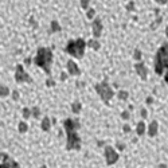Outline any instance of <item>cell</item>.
<instances>
[{
  "instance_id": "6da1fadb",
  "label": "cell",
  "mask_w": 168,
  "mask_h": 168,
  "mask_svg": "<svg viewBox=\"0 0 168 168\" xmlns=\"http://www.w3.org/2000/svg\"><path fill=\"white\" fill-rule=\"evenodd\" d=\"M51 62H53V51L50 49H46V47H42V49L38 50V54L35 57V63L38 65L39 67H42L43 70L50 74V66H51Z\"/></svg>"
},
{
  "instance_id": "7a4b0ae2",
  "label": "cell",
  "mask_w": 168,
  "mask_h": 168,
  "mask_svg": "<svg viewBox=\"0 0 168 168\" xmlns=\"http://www.w3.org/2000/svg\"><path fill=\"white\" fill-rule=\"evenodd\" d=\"M164 67L168 69V45L161 46L155 58V71L157 74H163Z\"/></svg>"
},
{
  "instance_id": "3957f363",
  "label": "cell",
  "mask_w": 168,
  "mask_h": 168,
  "mask_svg": "<svg viewBox=\"0 0 168 168\" xmlns=\"http://www.w3.org/2000/svg\"><path fill=\"white\" fill-rule=\"evenodd\" d=\"M66 51L70 55L75 57V58H82L83 53H85V40L83 39H77V40H70L66 46Z\"/></svg>"
},
{
  "instance_id": "277c9868",
  "label": "cell",
  "mask_w": 168,
  "mask_h": 168,
  "mask_svg": "<svg viewBox=\"0 0 168 168\" xmlns=\"http://www.w3.org/2000/svg\"><path fill=\"white\" fill-rule=\"evenodd\" d=\"M96 90H97V93L101 96V98H102L105 102H108L110 98L113 97V90L110 89V86L108 85L106 82H102V83H100V85H97L96 86Z\"/></svg>"
},
{
  "instance_id": "5b68a950",
  "label": "cell",
  "mask_w": 168,
  "mask_h": 168,
  "mask_svg": "<svg viewBox=\"0 0 168 168\" xmlns=\"http://www.w3.org/2000/svg\"><path fill=\"white\" fill-rule=\"evenodd\" d=\"M81 148V140L75 132L67 133V149H79Z\"/></svg>"
},
{
  "instance_id": "8992f818",
  "label": "cell",
  "mask_w": 168,
  "mask_h": 168,
  "mask_svg": "<svg viewBox=\"0 0 168 168\" xmlns=\"http://www.w3.org/2000/svg\"><path fill=\"white\" fill-rule=\"evenodd\" d=\"M0 168H19V166L8 156V155L0 153Z\"/></svg>"
},
{
  "instance_id": "52a82bcc",
  "label": "cell",
  "mask_w": 168,
  "mask_h": 168,
  "mask_svg": "<svg viewBox=\"0 0 168 168\" xmlns=\"http://www.w3.org/2000/svg\"><path fill=\"white\" fill-rule=\"evenodd\" d=\"M15 78H16V82H31V78L30 75L24 71L23 66H16V74H15Z\"/></svg>"
},
{
  "instance_id": "ba28073f",
  "label": "cell",
  "mask_w": 168,
  "mask_h": 168,
  "mask_svg": "<svg viewBox=\"0 0 168 168\" xmlns=\"http://www.w3.org/2000/svg\"><path fill=\"white\" fill-rule=\"evenodd\" d=\"M65 129H66V132L69 133V132H75L77 129L79 128V122H78V120H71V119H67L65 121Z\"/></svg>"
},
{
  "instance_id": "9c48e42d",
  "label": "cell",
  "mask_w": 168,
  "mask_h": 168,
  "mask_svg": "<svg viewBox=\"0 0 168 168\" xmlns=\"http://www.w3.org/2000/svg\"><path fill=\"white\" fill-rule=\"evenodd\" d=\"M105 155H106V161H108V164H113L114 161H117V159H119V155L114 152V149H113V148H110V147H106Z\"/></svg>"
},
{
  "instance_id": "30bf717a",
  "label": "cell",
  "mask_w": 168,
  "mask_h": 168,
  "mask_svg": "<svg viewBox=\"0 0 168 168\" xmlns=\"http://www.w3.org/2000/svg\"><path fill=\"white\" fill-rule=\"evenodd\" d=\"M101 32H102V23H101L100 19H96L93 23V34H94V38H100Z\"/></svg>"
},
{
  "instance_id": "8fae6325",
  "label": "cell",
  "mask_w": 168,
  "mask_h": 168,
  "mask_svg": "<svg viewBox=\"0 0 168 168\" xmlns=\"http://www.w3.org/2000/svg\"><path fill=\"white\" fill-rule=\"evenodd\" d=\"M67 70H69V73L71 75H79V73H81L77 63H74V60H69L67 62Z\"/></svg>"
},
{
  "instance_id": "7c38bea8",
  "label": "cell",
  "mask_w": 168,
  "mask_h": 168,
  "mask_svg": "<svg viewBox=\"0 0 168 168\" xmlns=\"http://www.w3.org/2000/svg\"><path fill=\"white\" fill-rule=\"evenodd\" d=\"M136 71H137V74H139V75L141 77V78L143 79H145L147 78V67H145V65H144V63H137L136 66Z\"/></svg>"
},
{
  "instance_id": "4fadbf2b",
  "label": "cell",
  "mask_w": 168,
  "mask_h": 168,
  "mask_svg": "<svg viewBox=\"0 0 168 168\" xmlns=\"http://www.w3.org/2000/svg\"><path fill=\"white\" fill-rule=\"evenodd\" d=\"M148 133H149V136H156V133H157V122L156 121H152V122L149 124Z\"/></svg>"
},
{
  "instance_id": "5bb4252c",
  "label": "cell",
  "mask_w": 168,
  "mask_h": 168,
  "mask_svg": "<svg viewBox=\"0 0 168 168\" xmlns=\"http://www.w3.org/2000/svg\"><path fill=\"white\" fill-rule=\"evenodd\" d=\"M144 132H145V124L141 121V122L137 124V134L141 136V134H144Z\"/></svg>"
},
{
  "instance_id": "9a60e30c",
  "label": "cell",
  "mask_w": 168,
  "mask_h": 168,
  "mask_svg": "<svg viewBox=\"0 0 168 168\" xmlns=\"http://www.w3.org/2000/svg\"><path fill=\"white\" fill-rule=\"evenodd\" d=\"M87 45H89L90 47H92V49H94V50H98L100 49V42H97V40H94V39H92V40H89V42H87Z\"/></svg>"
},
{
  "instance_id": "2e32d148",
  "label": "cell",
  "mask_w": 168,
  "mask_h": 168,
  "mask_svg": "<svg viewBox=\"0 0 168 168\" xmlns=\"http://www.w3.org/2000/svg\"><path fill=\"white\" fill-rule=\"evenodd\" d=\"M42 129L43 130H49L50 129V120L47 119V117H45L42 121Z\"/></svg>"
},
{
  "instance_id": "e0dca14e",
  "label": "cell",
  "mask_w": 168,
  "mask_h": 168,
  "mask_svg": "<svg viewBox=\"0 0 168 168\" xmlns=\"http://www.w3.org/2000/svg\"><path fill=\"white\" fill-rule=\"evenodd\" d=\"M8 94H9V89H8V87L0 86V96H2V97H5V96H8Z\"/></svg>"
},
{
  "instance_id": "ac0fdd59",
  "label": "cell",
  "mask_w": 168,
  "mask_h": 168,
  "mask_svg": "<svg viewBox=\"0 0 168 168\" xmlns=\"http://www.w3.org/2000/svg\"><path fill=\"white\" fill-rule=\"evenodd\" d=\"M71 109H73L74 113H79V110H81V104H79V102H74L73 106H71Z\"/></svg>"
},
{
  "instance_id": "d6986e66",
  "label": "cell",
  "mask_w": 168,
  "mask_h": 168,
  "mask_svg": "<svg viewBox=\"0 0 168 168\" xmlns=\"http://www.w3.org/2000/svg\"><path fill=\"white\" fill-rule=\"evenodd\" d=\"M51 31H53V32L60 31V26H59L57 22H53V23H51Z\"/></svg>"
},
{
  "instance_id": "ffe728a7",
  "label": "cell",
  "mask_w": 168,
  "mask_h": 168,
  "mask_svg": "<svg viewBox=\"0 0 168 168\" xmlns=\"http://www.w3.org/2000/svg\"><path fill=\"white\" fill-rule=\"evenodd\" d=\"M26 130H27V124H26V122H20V124H19V132L24 133Z\"/></svg>"
},
{
  "instance_id": "44dd1931",
  "label": "cell",
  "mask_w": 168,
  "mask_h": 168,
  "mask_svg": "<svg viewBox=\"0 0 168 168\" xmlns=\"http://www.w3.org/2000/svg\"><path fill=\"white\" fill-rule=\"evenodd\" d=\"M30 116H31V110L24 108V109H23V117H24V119H28Z\"/></svg>"
},
{
  "instance_id": "7402d4cb",
  "label": "cell",
  "mask_w": 168,
  "mask_h": 168,
  "mask_svg": "<svg viewBox=\"0 0 168 168\" xmlns=\"http://www.w3.org/2000/svg\"><path fill=\"white\" fill-rule=\"evenodd\" d=\"M119 97H120V100H126L128 98V93L124 92V90H121V92L119 93Z\"/></svg>"
},
{
  "instance_id": "603a6c76",
  "label": "cell",
  "mask_w": 168,
  "mask_h": 168,
  "mask_svg": "<svg viewBox=\"0 0 168 168\" xmlns=\"http://www.w3.org/2000/svg\"><path fill=\"white\" fill-rule=\"evenodd\" d=\"M133 58L134 59H137V60H140L141 59V51H140V50H134V57H133Z\"/></svg>"
},
{
  "instance_id": "cb8c5ba5",
  "label": "cell",
  "mask_w": 168,
  "mask_h": 168,
  "mask_svg": "<svg viewBox=\"0 0 168 168\" xmlns=\"http://www.w3.org/2000/svg\"><path fill=\"white\" fill-rule=\"evenodd\" d=\"M94 13H96V11H94L93 8H90L89 11H87V18H89V19H93V18H94Z\"/></svg>"
},
{
  "instance_id": "d4e9b609",
  "label": "cell",
  "mask_w": 168,
  "mask_h": 168,
  "mask_svg": "<svg viewBox=\"0 0 168 168\" xmlns=\"http://www.w3.org/2000/svg\"><path fill=\"white\" fill-rule=\"evenodd\" d=\"M89 2H90V0H81V5H82V8H87Z\"/></svg>"
},
{
  "instance_id": "484cf974",
  "label": "cell",
  "mask_w": 168,
  "mask_h": 168,
  "mask_svg": "<svg viewBox=\"0 0 168 168\" xmlns=\"http://www.w3.org/2000/svg\"><path fill=\"white\" fill-rule=\"evenodd\" d=\"M32 114H34V117H39V109H38V108H34Z\"/></svg>"
},
{
  "instance_id": "4316f807",
  "label": "cell",
  "mask_w": 168,
  "mask_h": 168,
  "mask_svg": "<svg viewBox=\"0 0 168 168\" xmlns=\"http://www.w3.org/2000/svg\"><path fill=\"white\" fill-rule=\"evenodd\" d=\"M122 119H129V113H128V112H124V113H122Z\"/></svg>"
},
{
  "instance_id": "83f0119b",
  "label": "cell",
  "mask_w": 168,
  "mask_h": 168,
  "mask_svg": "<svg viewBox=\"0 0 168 168\" xmlns=\"http://www.w3.org/2000/svg\"><path fill=\"white\" fill-rule=\"evenodd\" d=\"M12 96H13V100H18V97H19V93H18V92H13V94H12Z\"/></svg>"
},
{
  "instance_id": "f1b7e54d",
  "label": "cell",
  "mask_w": 168,
  "mask_h": 168,
  "mask_svg": "<svg viewBox=\"0 0 168 168\" xmlns=\"http://www.w3.org/2000/svg\"><path fill=\"white\" fill-rule=\"evenodd\" d=\"M156 2H157V3H160V4H166L168 0H156Z\"/></svg>"
},
{
  "instance_id": "f546056e",
  "label": "cell",
  "mask_w": 168,
  "mask_h": 168,
  "mask_svg": "<svg viewBox=\"0 0 168 168\" xmlns=\"http://www.w3.org/2000/svg\"><path fill=\"white\" fill-rule=\"evenodd\" d=\"M51 85H54V81L49 79V81H47V86H51Z\"/></svg>"
},
{
  "instance_id": "4dcf8cb0",
  "label": "cell",
  "mask_w": 168,
  "mask_h": 168,
  "mask_svg": "<svg viewBox=\"0 0 168 168\" xmlns=\"http://www.w3.org/2000/svg\"><path fill=\"white\" fill-rule=\"evenodd\" d=\"M66 77H67V75H66L65 73H62V74H60V78H62V81H63V79H66Z\"/></svg>"
},
{
  "instance_id": "1f68e13d",
  "label": "cell",
  "mask_w": 168,
  "mask_h": 168,
  "mask_svg": "<svg viewBox=\"0 0 168 168\" xmlns=\"http://www.w3.org/2000/svg\"><path fill=\"white\" fill-rule=\"evenodd\" d=\"M124 130H125V132H129V130H130V128L128 126V125H125V126H124Z\"/></svg>"
},
{
  "instance_id": "d6a6232c",
  "label": "cell",
  "mask_w": 168,
  "mask_h": 168,
  "mask_svg": "<svg viewBox=\"0 0 168 168\" xmlns=\"http://www.w3.org/2000/svg\"><path fill=\"white\" fill-rule=\"evenodd\" d=\"M141 116H143V117L147 116V112H145V110H143V112H141Z\"/></svg>"
},
{
  "instance_id": "836d02e7",
  "label": "cell",
  "mask_w": 168,
  "mask_h": 168,
  "mask_svg": "<svg viewBox=\"0 0 168 168\" xmlns=\"http://www.w3.org/2000/svg\"><path fill=\"white\" fill-rule=\"evenodd\" d=\"M166 82L168 83V73H167V75H166Z\"/></svg>"
},
{
  "instance_id": "e575fe53",
  "label": "cell",
  "mask_w": 168,
  "mask_h": 168,
  "mask_svg": "<svg viewBox=\"0 0 168 168\" xmlns=\"http://www.w3.org/2000/svg\"><path fill=\"white\" fill-rule=\"evenodd\" d=\"M43 168H46V167H43Z\"/></svg>"
}]
</instances>
